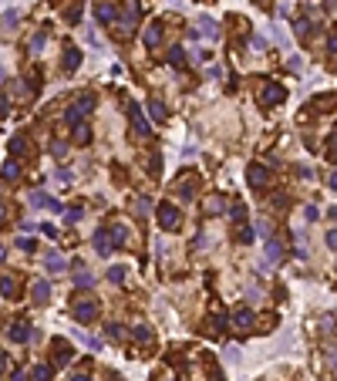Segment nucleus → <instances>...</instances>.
I'll return each mask as SVG.
<instances>
[{
    "label": "nucleus",
    "mask_w": 337,
    "mask_h": 381,
    "mask_svg": "<svg viewBox=\"0 0 337 381\" xmlns=\"http://www.w3.org/2000/svg\"><path fill=\"white\" fill-rule=\"evenodd\" d=\"M91 105H94V98H91V95H81V98L75 101V105L68 108V115H64V118H68V125H78V122H81L84 115L91 112Z\"/></svg>",
    "instance_id": "1"
},
{
    "label": "nucleus",
    "mask_w": 337,
    "mask_h": 381,
    "mask_svg": "<svg viewBox=\"0 0 337 381\" xmlns=\"http://www.w3.org/2000/svg\"><path fill=\"white\" fill-rule=\"evenodd\" d=\"M159 223H162V229H179V210L168 206V203H162V206H159Z\"/></svg>",
    "instance_id": "2"
},
{
    "label": "nucleus",
    "mask_w": 337,
    "mask_h": 381,
    "mask_svg": "<svg viewBox=\"0 0 337 381\" xmlns=\"http://www.w3.org/2000/svg\"><path fill=\"white\" fill-rule=\"evenodd\" d=\"M75 317L81 321V324L94 321V317H98V304H94V300H81V304H75Z\"/></svg>",
    "instance_id": "3"
},
{
    "label": "nucleus",
    "mask_w": 337,
    "mask_h": 381,
    "mask_svg": "<svg viewBox=\"0 0 337 381\" xmlns=\"http://www.w3.org/2000/svg\"><path fill=\"white\" fill-rule=\"evenodd\" d=\"M246 179H250V186H253V189H263V186H266V179H270V175H266V169H263L260 162H253V166H250V169H246Z\"/></svg>",
    "instance_id": "4"
},
{
    "label": "nucleus",
    "mask_w": 337,
    "mask_h": 381,
    "mask_svg": "<svg viewBox=\"0 0 337 381\" xmlns=\"http://www.w3.org/2000/svg\"><path fill=\"white\" fill-rule=\"evenodd\" d=\"M283 98H287V91H283L280 85H266V88L260 91V101H263V105H280Z\"/></svg>",
    "instance_id": "5"
},
{
    "label": "nucleus",
    "mask_w": 337,
    "mask_h": 381,
    "mask_svg": "<svg viewBox=\"0 0 337 381\" xmlns=\"http://www.w3.org/2000/svg\"><path fill=\"white\" fill-rule=\"evenodd\" d=\"M138 14H142V7H138V3H135V0H128V3H125V20H122V27H125V31H128L131 24H135V20H138Z\"/></svg>",
    "instance_id": "6"
},
{
    "label": "nucleus",
    "mask_w": 337,
    "mask_h": 381,
    "mask_svg": "<svg viewBox=\"0 0 337 381\" xmlns=\"http://www.w3.org/2000/svg\"><path fill=\"white\" fill-rule=\"evenodd\" d=\"M250 324H253V310H246V307H240V310L233 314V327H240V331H246Z\"/></svg>",
    "instance_id": "7"
},
{
    "label": "nucleus",
    "mask_w": 337,
    "mask_h": 381,
    "mask_svg": "<svg viewBox=\"0 0 337 381\" xmlns=\"http://www.w3.org/2000/svg\"><path fill=\"white\" fill-rule=\"evenodd\" d=\"M131 132H138L142 138L149 135V122L142 118V112H138V108H131Z\"/></svg>",
    "instance_id": "8"
},
{
    "label": "nucleus",
    "mask_w": 337,
    "mask_h": 381,
    "mask_svg": "<svg viewBox=\"0 0 337 381\" xmlns=\"http://www.w3.org/2000/svg\"><path fill=\"white\" fill-rule=\"evenodd\" d=\"M54 351H57L54 364H68V361H71V351H68V341H64V338H57V341H54Z\"/></svg>",
    "instance_id": "9"
},
{
    "label": "nucleus",
    "mask_w": 337,
    "mask_h": 381,
    "mask_svg": "<svg viewBox=\"0 0 337 381\" xmlns=\"http://www.w3.org/2000/svg\"><path fill=\"white\" fill-rule=\"evenodd\" d=\"M10 338H14V341H31V338H34V331H31L27 324H20V321H17V324L10 327Z\"/></svg>",
    "instance_id": "10"
},
{
    "label": "nucleus",
    "mask_w": 337,
    "mask_h": 381,
    "mask_svg": "<svg viewBox=\"0 0 337 381\" xmlns=\"http://www.w3.org/2000/svg\"><path fill=\"white\" fill-rule=\"evenodd\" d=\"M0 294L3 297H17V280L14 277H0Z\"/></svg>",
    "instance_id": "11"
},
{
    "label": "nucleus",
    "mask_w": 337,
    "mask_h": 381,
    "mask_svg": "<svg viewBox=\"0 0 337 381\" xmlns=\"http://www.w3.org/2000/svg\"><path fill=\"white\" fill-rule=\"evenodd\" d=\"M159 41H162V24H155V27L145 31V44H149V47H155Z\"/></svg>",
    "instance_id": "12"
},
{
    "label": "nucleus",
    "mask_w": 337,
    "mask_h": 381,
    "mask_svg": "<svg viewBox=\"0 0 337 381\" xmlns=\"http://www.w3.org/2000/svg\"><path fill=\"white\" fill-rule=\"evenodd\" d=\"M98 20H101V24H112V20H115V7H112V3H101V7H98Z\"/></svg>",
    "instance_id": "13"
},
{
    "label": "nucleus",
    "mask_w": 337,
    "mask_h": 381,
    "mask_svg": "<svg viewBox=\"0 0 337 381\" xmlns=\"http://www.w3.org/2000/svg\"><path fill=\"white\" fill-rule=\"evenodd\" d=\"M78 61H81V54H78L75 47H68V51H64V68H68V71H75Z\"/></svg>",
    "instance_id": "14"
},
{
    "label": "nucleus",
    "mask_w": 337,
    "mask_h": 381,
    "mask_svg": "<svg viewBox=\"0 0 337 381\" xmlns=\"http://www.w3.org/2000/svg\"><path fill=\"white\" fill-rule=\"evenodd\" d=\"M229 219H236V223H246V206H243V203H233V206H229Z\"/></svg>",
    "instance_id": "15"
},
{
    "label": "nucleus",
    "mask_w": 337,
    "mask_h": 381,
    "mask_svg": "<svg viewBox=\"0 0 337 381\" xmlns=\"http://www.w3.org/2000/svg\"><path fill=\"white\" fill-rule=\"evenodd\" d=\"M168 64L182 68V64H186V51H182V47H172V51H168Z\"/></svg>",
    "instance_id": "16"
},
{
    "label": "nucleus",
    "mask_w": 337,
    "mask_h": 381,
    "mask_svg": "<svg viewBox=\"0 0 337 381\" xmlns=\"http://www.w3.org/2000/svg\"><path fill=\"white\" fill-rule=\"evenodd\" d=\"M94 243H98V253H108V250L115 247V243H108V233L101 229V233H94Z\"/></svg>",
    "instance_id": "17"
},
{
    "label": "nucleus",
    "mask_w": 337,
    "mask_h": 381,
    "mask_svg": "<svg viewBox=\"0 0 337 381\" xmlns=\"http://www.w3.org/2000/svg\"><path fill=\"white\" fill-rule=\"evenodd\" d=\"M149 108H152V118H155V122H162V118H166V105H162L159 98H152Z\"/></svg>",
    "instance_id": "18"
},
{
    "label": "nucleus",
    "mask_w": 337,
    "mask_h": 381,
    "mask_svg": "<svg viewBox=\"0 0 337 381\" xmlns=\"http://www.w3.org/2000/svg\"><path fill=\"white\" fill-rule=\"evenodd\" d=\"M0 175H3L7 182H14V179H17V175H20V166H17V162H7V166H3V172H0Z\"/></svg>",
    "instance_id": "19"
},
{
    "label": "nucleus",
    "mask_w": 337,
    "mask_h": 381,
    "mask_svg": "<svg viewBox=\"0 0 337 381\" xmlns=\"http://www.w3.org/2000/svg\"><path fill=\"white\" fill-rule=\"evenodd\" d=\"M47 294H51V287L44 284V280H41V284H34V300H38V304H44V300H47Z\"/></svg>",
    "instance_id": "20"
},
{
    "label": "nucleus",
    "mask_w": 337,
    "mask_h": 381,
    "mask_svg": "<svg viewBox=\"0 0 337 381\" xmlns=\"http://www.w3.org/2000/svg\"><path fill=\"white\" fill-rule=\"evenodd\" d=\"M112 240H115V247H125V240H128L125 226H112Z\"/></svg>",
    "instance_id": "21"
},
{
    "label": "nucleus",
    "mask_w": 337,
    "mask_h": 381,
    "mask_svg": "<svg viewBox=\"0 0 337 381\" xmlns=\"http://www.w3.org/2000/svg\"><path fill=\"white\" fill-rule=\"evenodd\" d=\"M34 381H51V364H38L34 368Z\"/></svg>",
    "instance_id": "22"
},
{
    "label": "nucleus",
    "mask_w": 337,
    "mask_h": 381,
    "mask_svg": "<svg viewBox=\"0 0 337 381\" xmlns=\"http://www.w3.org/2000/svg\"><path fill=\"white\" fill-rule=\"evenodd\" d=\"M75 142H81V145H88V142H91V132H88L84 125H78V128H75Z\"/></svg>",
    "instance_id": "23"
},
{
    "label": "nucleus",
    "mask_w": 337,
    "mask_h": 381,
    "mask_svg": "<svg viewBox=\"0 0 337 381\" xmlns=\"http://www.w3.org/2000/svg\"><path fill=\"white\" fill-rule=\"evenodd\" d=\"M223 206H226V199H223V196H212V199L206 203V210H209V212H219Z\"/></svg>",
    "instance_id": "24"
},
{
    "label": "nucleus",
    "mask_w": 337,
    "mask_h": 381,
    "mask_svg": "<svg viewBox=\"0 0 337 381\" xmlns=\"http://www.w3.org/2000/svg\"><path fill=\"white\" fill-rule=\"evenodd\" d=\"M10 152H14V155H24V152H27V142H24V138H14V142H10Z\"/></svg>",
    "instance_id": "25"
},
{
    "label": "nucleus",
    "mask_w": 337,
    "mask_h": 381,
    "mask_svg": "<svg viewBox=\"0 0 337 381\" xmlns=\"http://www.w3.org/2000/svg\"><path fill=\"white\" fill-rule=\"evenodd\" d=\"M108 338H115V341H122V338H125V331H122L118 324H108Z\"/></svg>",
    "instance_id": "26"
},
{
    "label": "nucleus",
    "mask_w": 337,
    "mask_h": 381,
    "mask_svg": "<svg viewBox=\"0 0 337 381\" xmlns=\"http://www.w3.org/2000/svg\"><path fill=\"white\" fill-rule=\"evenodd\" d=\"M47 267H51V270H54V273H57V270L64 267V260H61V256H54V253H51V256H47Z\"/></svg>",
    "instance_id": "27"
},
{
    "label": "nucleus",
    "mask_w": 337,
    "mask_h": 381,
    "mask_svg": "<svg viewBox=\"0 0 337 381\" xmlns=\"http://www.w3.org/2000/svg\"><path fill=\"white\" fill-rule=\"evenodd\" d=\"M108 277H112L115 284H122V280H125V267H112V273H108Z\"/></svg>",
    "instance_id": "28"
},
{
    "label": "nucleus",
    "mask_w": 337,
    "mask_h": 381,
    "mask_svg": "<svg viewBox=\"0 0 337 381\" xmlns=\"http://www.w3.org/2000/svg\"><path fill=\"white\" fill-rule=\"evenodd\" d=\"M192 182H182V186H179V196H182V199H192Z\"/></svg>",
    "instance_id": "29"
},
{
    "label": "nucleus",
    "mask_w": 337,
    "mask_h": 381,
    "mask_svg": "<svg viewBox=\"0 0 337 381\" xmlns=\"http://www.w3.org/2000/svg\"><path fill=\"white\" fill-rule=\"evenodd\" d=\"M135 338H138V341H149V338H152V331H149L145 324H142V327H135Z\"/></svg>",
    "instance_id": "30"
},
{
    "label": "nucleus",
    "mask_w": 337,
    "mask_h": 381,
    "mask_svg": "<svg viewBox=\"0 0 337 381\" xmlns=\"http://www.w3.org/2000/svg\"><path fill=\"white\" fill-rule=\"evenodd\" d=\"M327 152H331V159L337 162V132L331 135V142H327Z\"/></svg>",
    "instance_id": "31"
},
{
    "label": "nucleus",
    "mask_w": 337,
    "mask_h": 381,
    "mask_svg": "<svg viewBox=\"0 0 337 381\" xmlns=\"http://www.w3.org/2000/svg\"><path fill=\"white\" fill-rule=\"evenodd\" d=\"M91 284H94L91 273H78V287H91Z\"/></svg>",
    "instance_id": "32"
},
{
    "label": "nucleus",
    "mask_w": 337,
    "mask_h": 381,
    "mask_svg": "<svg viewBox=\"0 0 337 381\" xmlns=\"http://www.w3.org/2000/svg\"><path fill=\"white\" fill-rule=\"evenodd\" d=\"M78 219H81V206H71L68 210V223H78Z\"/></svg>",
    "instance_id": "33"
},
{
    "label": "nucleus",
    "mask_w": 337,
    "mask_h": 381,
    "mask_svg": "<svg viewBox=\"0 0 337 381\" xmlns=\"http://www.w3.org/2000/svg\"><path fill=\"white\" fill-rule=\"evenodd\" d=\"M51 152H54V155H64V152H68V142H54V145H51Z\"/></svg>",
    "instance_id": "34"
},
{
    "label": "nucleus",
    "mask_w": 337,
    "mask_h": 381,
    "mask_svg": "<svg viewBox=\"0 0 337 381\" xmlns=\"http://www.w3.org/2000/svg\"><path fill=\"white\" fill-rule=\"evenodd\" d=\"M297 34H300V38H307V34H310V24H307V20H300V24H297Z\"/></svg>",
    "instance_id": "35"
},
{
    "label": "nucleus",
    "mask_w": 337,
    "mask_h": 381,
    "mask_svg": "<svg viewBox=\"0 0 337 381\" xmlns=\"http://www.w3.org/2000/svg\"><path fill=\"white\" fill-rule=\"evenodd\" d=\"M327 51L337 57V34H331V38H327Z\"/></svg>",
    "instance_id": "36"
},
{
    "label": "nucleus",
    "mask_w": 337,
    "mask_h": 381,
    "mask_svg": "<svg viewBox=\"0 0 337 381\" xmlns=\"http://www.w3.org/2000/svg\"><path fill=\"white\" fill-rule=\"evenodd\" d=\"M149 206H152L149 199H138V203H135V210H138V212H149Z\"/></svg>",
    "instance_id": "37"
},
{
    "label": "nucleus",
    "mask_w": 337,
    "mask_h": 381,
    "mask_svg": "<svg viewBox=\"0 0 337 381\" xmlns=\"http://www.w3.org/2000/svg\"><path fill=\"white\" fill-rule=\"evenodd\" d=\"M17 247H20V250H27V253H31V250H34V240H17Z\"/></svg>",
    "instance_id": "38"
},
{
    "label": "nucleus",
    "mask_w": 337,
    "mask_h": 381,
    "mask_svg": "<svg viewBox=\"0 0 337 381\" xmlns=\"http://www.w3.org/2000/svg\"><path fill=\"white\" fill-rule=\"evenodd\" d=\"M327 247L337 250V229H334V233H327Z\"/></svg>",
    "instance_id": "39"
},
{
    "label": "nucleus",
    "mask_w": 337,
    "mask_h": 381,
    "mask_svg": "<svg viewBox=\"0 0 337 381\" xmlns=\"http://www.w3.org/2000/svg\"><path fill=\"white\" fill-rule=\"evenodd\" d=\"M3 115H7V101L0 98V118H3Z\"/></svg>",
    "instance_id": "40"
},
{
    "label": "nucleus",
    "mask_w": 337,
    "mask_h": 381,
    "mask_svg": "<svg viewBox=\"0 0 337 381\" xmlns=\"http://www.w3.org/2000/svg\"><path fill=\"white\" fill-rule=\"evenodd\" d=\"M331 189H337V172H334V175H331Z\"/></svg>",
    "instance_id": "41"
},
{
    "label": "nucleus",
    "mask_w": 337,
    "mask_h": 381,
    "mask_svg": "<svg viewBox=\"0 0 337 381\" xmlns=\"http://www.w3.org/2000/svg\"><path fill=\"white\" fill-rule=\"evenodd\" d=\"M71 381H88V375H75V378H71Z\"/></svg>",
    "instance_id": "42"
},
{
    "label": "nucleus",
    "mask_w": 337,
    "mask_h": 381,
    "mask_svg": "<svg viewBox=\"0 0 337 381\" xmlns=\"http://www.w3.org/2000/svg\"><path fill=\"white\" fill-rule=\"evenodd\" d=\"M331 361H334V364H337V351H331Z\"/></svg>",
    "instance_id": "43"
},
{
    "label": "nucleus",
    "mask_w": 337,
    "mask_h": 381,
    "mask_svg": "<svg viewBox=\"0 0 337 381\" xmlns=\"http://www.w3.org/2000/svg\"><path fill=\"white\" fill-rule=\"evenodd\" d=\"M0 223H3V206H0Z\"/></svg>",
    "instance_id": "44"
}]
</instances>
